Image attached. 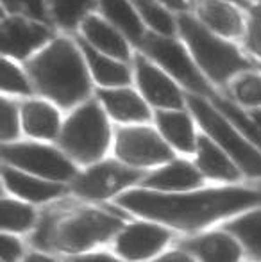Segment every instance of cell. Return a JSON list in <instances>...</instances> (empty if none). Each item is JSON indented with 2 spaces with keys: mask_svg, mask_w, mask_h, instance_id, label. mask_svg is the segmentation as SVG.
I'll return each instance as SVG.
<instances>
[{
  "mask_svg": "<svg viewBox=\"0 0 261 262\" xmlns=\"http://www.w3.org/2000/svg\"><path fill=\"white\" fill-rule=\"evenodd\" d=\"M116 204L147 221L168 228L197 230L222 217L261 207V189L240 186L206 187L183 193L129 189L116 198Z\"/></svg>",
  "mask_w": 261,
  "mask_h": 262,
  "instance_id": "1",
  "label": "cell"
},
{
  "mask_svg": "<svg viewBox=\"0 0 261 262\" xmlns=\"http://www.w3.org/2000/svg\"><path fill=\"white\" fill-rule=\"evenodd\" d=\"M29 73L42 95L61 107H72L90 93V79L81 52L61 38L29 62Z\"/></svg>",
  "mask_w": 261,
  "mask_h": 262,
  "instance_id": "2",
  "label": "cell"
},
{
  "mask_svg": "<svg viewBox=\"0 0 261 262\" xmlns=\"http://www.w3.org/2000/svg\"><path fill=\"white\" fill-rule=\"evenodd\" d=\"M126 227L120 217L102 210H79L66 217H43L34 243L43 250H61L83 255L97 245L116 237Z\"/></svg>",
  "mask_w": 261,
  "mask_h": 262,
  "instance_id": "3",
  "label": "cell"
},
{
  "mask_svg": "<svg viewBox=\"0 0 261 262\" xmlns=\"http://www.w3.org/2000/svg\"><path fill=\"white\" fill-rule=\"evenodd\" d=\"M111 141V132L104 111L97 102L77 107L65 121L59 134L63 152L79 164H97Z\"/></svg>",
  "mask_w": 261,
  "mask_h": 262,
  "instance_id": "4",
  "label": "cell"
},
{
  "mask_svg": "<svg viewBox=\"0 0 261 262\" xmlns=\"http://www.w3.org/2000/svg\"><path fill=\"white\" fill-rule=\"evenodd\" d=\"M186 102H188L190 111L197 118L200 127L204 128L206 136L211 138L227 156L236 162V166L242 169V173L261 179V150L258 146L249 141L206 98L192 93L186 97Z\"/></svg>",
  "mask_w": 261,
  "mask_h": 262,
  "instance_id": "5",
  "label": "cell"
},
{
  "mask_svg": "<svg viewBox=\"0 0 261 262\" xmlns=\"http://www.w3.org/2000/svg\"><path fill=\"white\" fill-rule=\"evenodd\" d=\"M177 24L197 64L215 82L222 84L234 73L252 68V64L247 59H244V55L238 52L236 47L231 45L229 41L216 38L213 32H209L204 25L193 20L192 16L183 14L179 16Z\"/></svg>",
  "mask_w": 261,
  "mask_h": 262,
  "instance_id": "6",
  "label": "cell"
},
{
  "mask_svg": "<svg viewBox=\"0 0 261 262\" xmlns=\"http://www.w3.org/2000/svg\"><path fill=\"white\" fill-rule=\"evenodd\" d=\"M4 164L52 182H73L79 175L63 150L39 143H7L2 146Z\"/></svg>",
  "mask_w": 261,
  "mask_h": 262,
  "instance_id": "7",
  "label": "cell"
},
{
  "mask_svg": "<svg viewBox=\"0 0 261 262\" xmlns=\"http://www.w3.org/2000/svg\"><path fill=\"white\" fill-rule=\"evenodd\" d=\"M142 169L131 168L120 161H101L79 173L72 182V191L86 200H109L118 198L129 187L143 180Z\"/></svg>",
  "mask_w": 261,
  "mask_h": 262,
  "instance_id": "8",
  "label": "cell"
},
{
  "mask_svg": "<svg viewBox=\"0 0 261 262\" xmlns=\"http://www.w3.org/2000/svg\"><path fill=\"white\" fill-rule=\"evenodd\" d=\"M139 45H142L143 52L149 54L154 61H157V64L163 66L174 79H177L183 86L188 88L193 95H198L202 98H213L216 95L204 80V77L200 75V72L193 64L181 43L168 36L145 32Z\"/></svg>",
  "mask_w": 261,
  "mask_h": 262,
  "instance_id": "9",
  "label": "cell"
},
{
  "mask_svg": "<svg viewBox=\"0 0 261 262\" xmlns=\"http://www.w3.org/2000/svg\"><path fill=\"white\" fill-rule=\"evenodd\" d=\"M115 154L120 162L142 169L149 166H163L174 161L172 146L154 128L136 125L118 128L115 139Z\"/></svg>",
  "mask_w": 261,
  "mask_h": 262,
  "instance_id": "10",
  "label": "cell"
},
{
  "mask_svg": "<svg viewBox=\"0 0 261 262\" xmlns=\"http://www.w3.org/2000/svg\"><path fill=\"white\" fill-rule=\"evenodd\" d=\"M174 237L172 230L154 221H134L115 237V252L126 262H143L159 257Z\"/></svg>",
  "mask_w": 261,
  "mask_h": 262,
  "instance_id": "11",
  "label": "cell"
},
{
  "mask_svg": "<svg viewBox=\"0 0 261 262\" xmlns=\"http://www.w3.org/2000/svg\"><path fill=\"white\" fill-rule=\"evenodd\" d=\"M134 64L138 86L150 104L165 111H181L183 95L167 73L161 72L142 54L134 57Z\"/></svg>",
  "mask_w": 261,
  "mask_h": 262,
  "instance_id": "12",
  "label": "cell"
},
{
  "mask_svg": "<svg viewBox=\"0 0 261 262\" xmlns=\"http://www.w3.org/2000/svg\"><path fill=\"white\" fill-rule=\"evenodd\" d=\"M52 38V32L42 24H34L25 18H6L2 21V52L14 59H24Z\"/></svg>",
  "mask_w": 261,
  "mask_h": 262,
  "instance_id": "13",
  "label": "cell"
},
{
  "mask_svg": "<svg viewBox=\"0 0 261 262\" xmlns=\"http://www.w3.org/2000/svg\"><path fill=\"white\" fill-rule=\"evenodd\" d=\"M204 175L198 171V168L192 162L174 159L168 164L150 171L143 177L139 182V189L157 191V193H183L192 191L202 186Z\"/></svg>",
  "mask_w": 261,
  "mask_h": 262,
  "instance_id": "14",
  "label": "cell"
},
{
  "mask_svg": "<svg viewBox=\"0 0 261 262\" xmlns=\"http://www.w3.org/2000/svg\"><path fill=\"white\" fill-rule=\"evenodd\" d=\"M181 250L188 252L198 262H240L244 246L226 230L208 232L181 243Z\"/></svg>",
  "mask_w": 261,
  "mask_h": 262,
  "instance_id": "15",
  "label": "cell"
},
{
  "mask_svg": "<svg viewBox=\"0 0 261 262\" xmlns=\"http://www.w3.org/2000/svg\"><path fill=\"white\" fill-rule=\"evenodd\" d=\"M2 179L4 186L7 187L13 196H18L20 200L32 202V204H42L49 202L52 198H57L65 193V184L52 182V180L42 179V177L29 175L25 171H20L11 166H2Z\"/></svg>",
  "mask_w": 261,
  "mask_h": 262,
  "instance_id": "16",
  "label": "cell"
},
{
  "mask_svg": "<svg viewBox=\"0 0 261 262\" xmlns=\"http://www.w3.org/2000/svg\"><path fill=\"white\" fill-rule=\"evenodd\" d=\"M197 159L195 166L204 177L220 182H236L242 175V169L211 138L198 136L197 139Z\"/></svg>",
  "mask_w": 261,
  "mask_h": 262,
  "instance_id": "17",
  "label": "cell"
},
{
  "mask_svg": "<svg viewBox=\"0 0 261 262\" xmlns=\"http://www.w3.org/2000/svg\"><path fill=\"white\" fill-rule=\"evenodd\" d=\"M98 98L104 104L109 116L124 123H142L150 120V111L143 98L132 90L126 88H113V90H101Z\"/></svg>",
  "mask_w": 261,
  "mask_h": 262,
  "instance_id": "18",
  "label": "cell"
},
{
  "mask_svg": "<svg viewBox=\"0 0 261 262\" xmlns=\"http://www.w3.org/2000/svg\"><path fill=\"white\" fill-rule=\"evenodd\" d=\"M156 123L161 136L172 148L183 154L197 152V136L193 121L183 111H157Z\"/></svg>",
  "mask_w": 261,
  "mask_h": 262,
  "instance_id": "19",
  "label": "cell"
},
{
  "mask_svg": "<svg viewBox=\"0 0 261 262\" xmlns=\"http://www.w3.org/2000/svg\"><path fill=\"white\" fill-rule=\"evenodd\" d=\"M22 127L31 138L56 139L61 134L59 113L54 105L42 100H29L22 105Z\"/></svg>",
  "mask_w": 261,
  "mask_h": 262,
  "instance_id": "20",
  "label": "cell"
},
{
  "mask_svg": "<svg viewBox=\"0 0 261 262\" xmlns=\"http://www.w3.org/2000/svg\"><path fill=\"white\" fill-rule=\"evenodd\" d=\"M83 32L88 43L98 52L109 55L113 59H127L129 50L124 38L104 20L98 16H86L83 20Z\"/></svg>",
  "mask_w": 261,
  "mask_h": 262,
  "instance_id": "21",
  "label": "cell"
},
{
  "mask_svg": "<svg viewBox=\"0 0 261 262\" xmlns=\"http://www.w3.org/2000/svg\"><path fill=\"white\" fill-rule=\"evenodd\" d=\"M79 47H81V52L86 55L90 70L98 84L109 88H118V86H126L131 80L129 70L122 62H116L109 55L101 54L90 43L84 41V39H79Z\"/></svg>",
  "mask_w": 261,
  "mask_h": 262,
  "instance_id": "22",
  "label": "cell"
},
{
  "mask_svg": "<svg viewBox=\"0 0 261 262\" xmlns=\"http://www.w3.org/2000/svg\"><path fill=\"white\" fill-rule=\"evenodd\" d=\"M224 230L233 234L252 259L261 262V207L227 221Z\"/></svg>",
  "mask_w": 261,
  "mask_h": 262,
  "instance_id": "23",
  "label": "cell"
},
{
  "mask_svg": "<svg viewBox=\"0 0 261 262\" xmlns=\"http://www.w3.org/2000/svg\"><path fill=\"white\" fill-rule=\"evenodd\" d=\"M198 14L209 29H213L222 36H227V38L240 36L244 31L240 13L226 2L208 0V2L198 6Z\"/></svg>",
  "mask_w": 261,
  "mask_h": 262,
  "instance_id": "24",
  "label": "cell"
},
{
  "mask_svg": "<svg viewBox=\"0 0 261 262\" xmlns=\"http://www.w3.org/2000/svg\"><path fill=\"white\" fill-rule=\"evenodd\" d=\"M101 6L104 14L116 25L120 27L126 36H129L131 41L142 43L145 31H143V24L139 20V16L136 14V11L132 9L129 0H101Z\"/></svg>",
  "mask_w": 261,
  "mask_h": 262,
  "instance_id": "25",
  "label": "cell"
},
{
  "mask_svg": "<svg viewBox=\"0 0 261 262\" xmlns=\"http://www.w3.org/2000/svg\"><path fill=\"white\" fill-rule=\"evenodd\" d=\"M36 225V212L29 204L14 198L2 200V230L6 234H22Z\"/></svg>",
  "mask_w": 261,
  "mask_h": 262,
  "instance_id": "26",
  "label": "cell"
},
{
  "mask_svg": "<svg viewBox=\"0 0 261 262\" xmlns=\"http://www.w3.org/2000/svg\"><path fill=\"white\" fill-rule=\"evenodd\" d=\"M136 6V9L139 11L143 18L147 20V24L161 36H174L175 32V24L170 18V14L167 11H163L157 6L154 0H131Z\"/></svg>",
  "mask_w": 261,
  "mask_h": 262,
  "instance_id": "27",
  "label": "cell"
},
{
  "mask_svg": "<svg viewBox=\"0 0 261 262\" xmlns=\"http://www.w3.org/2000/svg\"><path fill=\"white\" fill-rule=\"evenodd\" d=\"M93 7L91 0H52V13L63 27L73 29Z\"/></svg>",
  "mask_w": 261,
  "mask_h": 262,
  "instance_id": "28",
  "label": "cell"
},
{
  "mask_svg": "<svg viewBox=\"0 0 261 262\" xmlns=\"http://www.w3.org/2000/svg\"><path fill=\"white\" fill-rule=\"evenodd\" d=\"M234 97L244 105L259 107L261 105V75L247 73L234 82Z\"/></svg>",
  "mask_w": 261,
  "mask_h": 262,
  "instance_id": "29",
  "label": "cell"
},
{
  "mask_svg": "<svg viewBox=\"0 0 261 262\" xmlns=\"http://www.w3.org/2000/svg\"><path fill=\"white\" fill-rule=\"evenodd\" d=\"M2 90L13 95H31L32 91L22 70L9 59H2Z\"/></svg>",
  "mask_w": 261,
  "mask_h": 262,
  "instance_id": "30",
  "label": "cell"
},
{
  "mask_svg": "<svg viewBox=\"0 0 261 262\" xmlns=\"http://www.w3.org/2000/svg\"><path fill=\"white\" fill-rule=\"evenodd\" d=\"M2 125H0V136H2L4 145L14 141L20 132V121H18V111L16 105L7 98H2Z\"/></svg>",
  "mask_w": 261,
  "mask_h": 262,
  "instance_id": "31",
  "label": "cell"
},
{
  "mask_svg": "<svg viewBox=\"0 0 261 262\" xmlns=\"http://www.w3.org/2000/svg\"><path fill=\"white\" fill-rule=\"evenodd\" d=\"M4 6L13 13H24L36 20L47 21V11L43 0H4Z\"/></svg>",
  "mask_w": 261,
  "mask_h": 262,
  "instance_id": "32",
  "label": "cell"
},
{
  "mask_svg": "<svg viewBox=\"0 0 261 262\" xmlns=\"http://www.w3.org/2000/svg\"><path fill=\"white\" fill-rule=\"evenodd\" d=\"M0 250H2V262H18L22 259V243L20 239L14 234H2V245H0Z\"/></svg>",
  "mask_w": 261,
  "mask_h": 262,
  "instance_id": "33",
  "label": "cell"
},
{
  "mask_svg": "<svg viewBox=\"0 0 261 262\" xmlns=\"http://www.w3.org/2000/svg\"><path fill=\"white\" fill-rule=\"evenodd\" d=\"M66 262H124V260L115 259V257L109 255V253L93 252V253H83V255H73Z\"/></svg>",
  "mask_w": 261,
  "mask_h": 262,
  "instance_id": "34",
  "label": "cell"
},
{
  "mask_svg": "<svg viewBox=\"0 0 261 262\" xmlns=\"http://www.w3.org/2000/svg\"><path fill=\"white\" fill-rule=\"evenodd\" d=\"M150 262H198L195 257H192L188 252H185V250H174V252H167L163 253V255L156 257L154 260Z\"/></svg>",
  "mask_w": 261,
  "mask_h": 262,
  "instance_id": "35",
  "label": "cell"
},
{
  "mask_svg": "<svg viewBox=\"0 0 261 262\" xmlns=\"http://www.w3.org/2000/svg\"><path fill=\"white\" fill-rule=\"evenodd\" d=\"M247 45L249 49L254 54H258L261 57V27L256 24H252L249 27V34H247Z\"/></svg>",
  "mask_w": 261,
  "mask_h": 262,
  "instance_id": "36",
  "label": "cell"
},
{
  "mask_svg": "<svg viewBox=\"0 0 261 262\" xmlns=\"http://www.w3.org/2000/svg\"><path fill=\"white\" fill-rule=\"evenodd\" d=\"M22 262H57L56 259H52L50 255H45V253H29L27 257H24V260Z\"/></svg>",
  "mask_w": 261,
  "mask_h": 262,
  "instance_id": "37",
  "label": "cell"
},
{
  "mask_svg": "<svg viewBox=\"0 0 261 262\" xmlns=\"http://www.w3.org/2000/svg\"><path fill=\"white\" fill-rule=\"evenodd\" d=\"M165 6L172 7V9H179V11H185L188 9V2L186 0H161Z\"/></svg>",
  "mask_w": 261,
  "mask_h": 262,
  "instance_id": "38",
  "label": "cell"
},
{
  "mask_svg": "<svg viewBox=\"0 0 261 262\" xmlns=\"http://www.w3.org/2000/svg\"><path fill=\"white\" fill-rule=\"evenodd\" d=\"M251 13H252V16H254V20H256L254 24H256V25H259V27H261V2L258 4V6L252 7Z\"/></svg>",
  "mask_w": 261,
  "mask_h": 262,
  "instance_id": "39",
  "label": "cell"
},
{
  "mask_svg": "<svg viewBox=\"0 0 261 262\" xmlns=\"http://www.w3.org/2000/svg\"><path fill=\"white\" fill-rule=\"evenodd\" d=\"M251 118H252V120H254V123L258 125V128L261 130V109H256L254 113L251 114Z\"/></svg>",
  "mask_w": 261,
  "mask_h": 262,
  "instance_id": "40",
  "label": "cell"
},
{
  "mask_svg": "<svg viewBox=\"0 0 261 262\" xmlns=\"http://www.w3.org/2000/svg\"><path fill=\"white\" fill-rule=\"evenodd\" d=\"M229 2H234V4H240V6H245V0H229Z\"/></svg>",
  "mask_w": 261,
  "mask_h": 262,
  "instance_id": "41",
  "label": "cell"
}]
</instances>
